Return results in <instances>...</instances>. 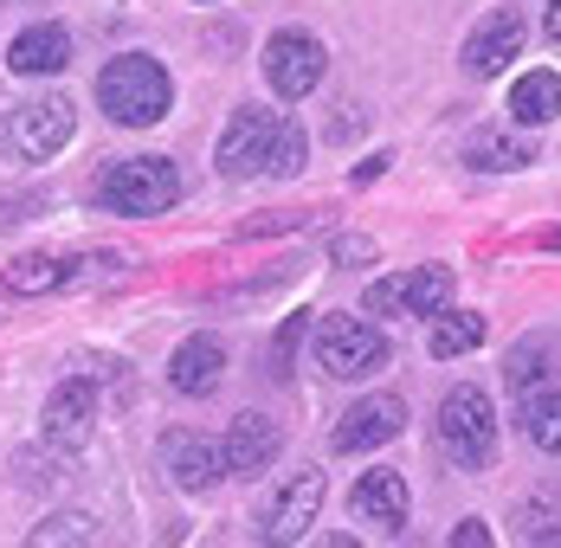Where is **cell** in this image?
Instances as JSON below:
<instances>
[{"label": "cell", "instance_id": "cell-4", "mask_svg": "<svg viewBox=\"0 0 561 548\" xmlns=\"http://www.w3.org/2000/svg\"><path fill=\"white\" fill-rule=\"evenodd\" d=\"M71 136H78V104L71 98H26L0 123V149L20 156V162H53Z\"/></svg>", "mask_w": 561, "mask_h": 548}, {"label": "cell", "instance_id": "cell-26", "mask_svg": "<svg viewBox=\"0 0 561 548\" xmlns=\"http://www.w3.org/2000/svg\"><path fill=\"white\" fill-rule=\"evenodd\" d=\"M336 259L342 265H362V259L375 265V246H368V239H336Z\"/></svg>", "mask_w": 561, "mask_h": 548}, {"label": "cell", "instance_id": "cell-5", "mask_svg": "<svg viewBox=\"0 0 561 548\" xmlns=\"http://www.w3.org/2000/svg\"><path fill=\"white\" fill-rule=\"evenodd\" d=\"M317 368L336 381H362V375L388 368V335L362 317H323L317 323Z\"/></svg>", "mask_w": 561, "mask_h": 548}, {"label": "cell", "instance_id": "cell-21", "mask_svg": "<svg viewBox=\"0 0 561 548\" xmlns=\"http://www.w3.org/2000/svg\"><path fill=\"white\" fill-rule=\"evenodd\" d=\"M516 400H523V426H529V438H536V445H556V420H561V407H556V381L542 375V381L516 387Z\"/></svg>", "mask_w": 561, "mask_h": 548}, {"label": "cell", "instance_id": "cell-22", "mask_svg": "<svg viewBox=\"0 0 561 548\" xmlns=\"http://www.w3.org/2000/svg\"><path fill=\"white\" fill-rule=\"evenodd\" d=\"M465 162H471V168H497V174H504V168H529L536 156H529V149H523L516 136H497V129H478V136L465 142Z\"/></svg>", "mask_w": 561, "mask_h": 548}, {"label": "cell", "instance_id": "cell-13", "mask_svg": "<svg viewBox=\"0 0 561 548\" xmlns=\"http://www.w3.org/2000/svg\"><path fill=\"white\" fill-rule=\"evenodd\" d=\"M523 53V13H484L465 39V71L471 78H497L510 58Z\"/></svg>", "mask_w": 561, "mask_h": 548}, {"label": "cell", "instance_id": "cell-29", "mask_svg": "<svg viewBox=\"0 0 561 548\" xmlns=\"http://www.w3.org/2000/svg\"><path fill=\"white\" fill-rule=\"evenodd\" d=\"M388 162H393L388 149H381V156H368V162L355 168V187H368V181H381V174H388Z\"/></svg>", "mask_w": 561, "mask_h": 548}, {"label": "cell", "instance_id": "cell-14", "mask_svg": "<svg viewBox=\"0 0 561 548\" xmlns=\"http://www.w3.org/2000/svg\"><path fill=\"white\" fill-rule=\"evenodd\" d=\"M91 420H98V387L84 375L58 381V393L46 400V438L53 445H84L91 438Z\"/></svg>", "mask_w": 561, "mask_h": 548}, {"label": "cell", "instance_id": "cell-24", "mask_svg": "<svg viewBox=\"0 0 561 548\" xmlns=\"http://www.w3.org/2000/svg\"><path fill=\"white\" fill-rule=\"evenodd\" d=\"M510 387H529L549 375V335H529V349H510Z\"/></svg>", "mask_w": 561, "mask_h": 548}, {"label": "cell", "instance_id": "cell-2", "mask_svg": "<svg viewBox=\"0 0 561 548\" xmlns=\"http://www.w3.org/2000/svg\"><path fill=\"white\" fill-rule=\"evenodd\" d=\"M98 201H104L111 214L156 219L181 201V168H174L169 156H129V162H116V168L98 174Z\"/></svg>", "mask_w": 561, "mask_h": 548}, {"label": "cell", "instance_id": "cell-12", "mask_svg": "<svg viewBox=\"0 0 561 548\" xmlns=\"http://www.w3.org/2000/svg\"><path fill=\"white\" fill-rule=\"evenodd\" d=\"M400 426H407V400L368 393V400H355V407L336 420V452H375V445L400 438Z\"/></svg>", "mask_w": 561, "mask_h": 548}, {"label": "cell", "instance_id": "cell-25", "mask_svg": "<svg viewBox=\"0 0 561 548\" xmlns=\"http://www.w3.org/2000/svg\"><path fill=\"white\" fill-rule=\"evenodd\" d=\"M33 543H98V529H91V516L84 510H65V516H46L39 529H33Z\"/></svg>", "mask_w": 561, "mask_h": 548}, {"label": "cell", "instance_id": "cell-27", "mask_svg": "<svg viewBox=\"0 0 561 548\" xmlns=\"http://www.w3.org/2000/svg\"><path fill=\"white\" fill-rule=\"evenodd\" d=\"M297 335H304V317H290L278 335V375H290V349H297Z\"/></svg>", "mask_w": 561, "mask_h": 548}, {"label": "cell", "instance_id": "cell-1", "mask_svg": "<svg viewBox=\"0 0 561 548\" xmlns=\"http://www.w3.org/2000/svg\"><path fill=\"white\" fill-rule=\"evenodd\" d=\"M98 104H104V116L123 123V129H149V123L169 116L174 84L149 53H123V58H111V65L98 71Z\"/></svg>", "mask_w": 561, "mask_h": 548}, {"label": "cell", "instance_id": "cell-8", "mask_svg": "<svg viewBox=\"0 0 561 548\" xmlns=\"http://www.w3.org/2000/svg\"><path fill=\"white\" fill-rule=\"evenodd\" d=\"M162 465H169L174 491H187V496H207L226 478L220 445H214V438H201V433H187V426L162 433Z\"/></svg>", "mask_w": 561, "mask_h": 548}, {"label": "cell", "instance_id": "cell-3", "mask_svg": "<svg viewBox=\"0 0 561 548\" xmlns=\"http://www.w3.org/2000/svg\"><path fill=\"white\" fill-rule=\"evenodd\" d=\"M439 452L458 471H484L497 458V413L484 387H451L439 400Z\"/></svg>", "mask_w": 561, "mask_h": 548}, {"label": "cell", "instance_id": "cell-15", "mask_svg": "<svg viewBox=\"0 0 561 548\" xmlns=\"http://www.w3.org/2000/svg\"><path fill=\"white\" fill-rule=\"evenodd\" d=\"M71 65V33L53 26V20H39V26H26L13 46H7V71H20V78H53Z\"/></svg>", "mask_w": 561, "mask_h": 548}, {"label": "cell", "instance_id": "cell-19", "mask_svg": "<svg viewBox=\"0 0 561 548\" xmlns=\"http://www.w3.org/2000/svg\"><path fill=\"white\" fill-rule=\"evenodd\" d=\"M556 104H561V78L542 65V71H523L516 78V91H510V116L516 123H529V129H542V123H556Z\"/></svg>", "mask_w": 561, "mask_h": 548}, {"label": "cell", "instance_id": "cell-9", "mask_svg": "<svg viewBox=\"0 0 561 548\" xmlns=\"http://www.w3.org/2000/svg\"><path fill=\"white\" fill-rule=\"evenodd\" d=\"M284 452V433L265 420V413H239L232 426H226V445H220V465L232 478H265L272 465H278Z\"/></svg>", "mask_w": 561, "mask_h": 548}, {"label": "cell", "instance_id": "cell-28", "mask_svg": "<svg viewBox=\"0 0 561 548\" xmlns=\"http://www.w3.org/2000/svg\"><path fill=\"white\" fill-rule=\"evenodd\" d=\"M451 543H458V548H484V543H491V529H484V523H458V529H451Z\"/></svg>", "mask_w": 561, "mask_h": 548}, {"label": "cell", "instance_id": "cell-11", "mask_svg": "<svg viewBox=\"0 0 561 548\" xmlns=\"http://www.w3.org/2000/svg\"><path fill=\"white\" fill-rule=\"evenodd\" d=\"M272 129H278L272 110H239V116L226 123V136H220V174L226 181H252V174H265Z\"/></svg>", "mask_w": 561, "mask_h": 548}, {"label": "cell", "instance_id": "cell-6", "mask_svg": "<svg viewBox=\"0 0 561 548\" xmlns=\"http://www.w3.org/2000/svg\"><path fill=\"white\" fill-rule=\"evenodd\" d=\"M323 65H330L323 39L304 33V26H284V33H272V46H265V78H272V91H278L284 104L310 98L323 84Z\"/></svg>", "mask_w": 561, "mask_h": 548}, {"label": "cell", "instance_id": "cell-10", "mask_svg": "<svg viewBox=\"0 0 561 548\" xmlns=\"http://www.w3.org/2000/svg\"><path fill=\"white\" fill-rule=\"evenodd\" d=\"M317 510H323V471H297V478H284L278 491H272V503H265V536H272V543H297V536H310Z\"/></svg>", "mask_w": 561, "mask_h": 548}, {"label": "cell", "instance_id": "cell-20", "mask_svg": "<svg viewBox=\"0 0 561 548\" xmlns=\"http://www.w3.org/2000/svg\"><path fill=\"white\" fill-rule=\"evenodd\" d=\"M484 342V317L478 310H433V335H426V349L439 355V362H451V355H471Z\"/></svg>", "mask_w": 561, "mask_h": 548}, {"label": "cell", "instance_id": "cell-7", "mask_svg": "<svg viewBox=\"0 0 561 548\" xmlns=\"http://www.w3.org/2000/svg\"><path fill=\"white\" fill-rule=\"evenodd\" d=\"M451 284L458 277L446 265H420V272H393L368 284V310L375 317H433L451 304Z\"/></svg>", "mask_w": 561, "mask_h": 548}, {"label": "cell", "instance_id": "cell-23", "mask_svg": "<svg viewBox=\"0 0 561 548\" xmlns=\"http://www.w3.org/2000/svg\"><path fill=\"white\" fill-rule=\"evenodd\" d=\"M304 156H310V136H304L297 123H278V129H272V149H265V174L290 181V174L304 168Z\"/></svg>", "mask_w": 561, "mask_h": 548}, {"label": "cell", "instance_id": "cell-17", "mask_svg": "<svg viewBox=\"0 0 561 548\" xmlns=\"http://www.w3.org/2000/svg\"><path fill=\"white\" fill-rule=\"evenodd\" d=\"M348 510H355L362 523L400 529V523H407V478H400V471H362L355 491H348Z\"/></svg>", "mask_w": 561, "mask_h": 548}, {"label": "cell", "instance_id": "cell-18", "mask_svg": "<svg viewBox=\"0 0 561 548\" xmlns=\"http://www.w3.org/2000/svg\"><path fill=\"white\" fill-rule=\"evenodd\" d=\"M0 284H7V297H46V290L78 284V265H71V259H53V252H26V259L7 265Z\"/></svg>", "mask_w": 561, "mask_h": 548}, {"label": "cell", "instance_id": "cell-16", "mask_svg": "<svg viewBox=\"0 0 561 548\" xmlns=\"http://www.w3.org/2000/svg\"><path fill=\"white\" fill-rule=\"evenodd\" d=\"M220 375H226V349L214 342V335H187V342L169 355V381H174V393H187V400L214 393Z\"/></svg>", "mask_w": 561, "mask_h": 548}]
</instances>
